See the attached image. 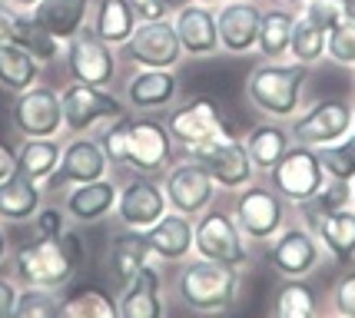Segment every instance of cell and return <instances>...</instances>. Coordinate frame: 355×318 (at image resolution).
Listing matches in <instances>:
<instances>
[{"instance_id":"4316f807","label":"cell","mask_w":355,"mask_h":318,"mask_svg":"<svg viewBox=\"0 0 355 318\" xmlns=\"http://www.w3.org/2000/svg\"><path fill=\"white\" fill-rule=\"evenodd\" d=\"M40 206H44V182L17 169L7 179H0V222H31Z\"/></svg>"},{"instance_id":"c3c4849f","label":"cell","mask_w":355,"mask_h":318,"mask_svg":"<svg viewBox=\"0 0 355 318\" xmlns=\"http://www.w3.org/2000/svg\"><path fill=\"white\" fill-rule=\"evenodd\" d=\"M14 169H17V152L7 143H0V179H7Z\"/></svg>"},{"instance_id":"ffe728a7","label":"cell","mask_w":355,"mask_h":318,"mask_svg":"<svg viewBox=\"0 0 355 318\" xmlns=\"http://www.w3.org/2000/svg\"><path fill=\"white\" fill-rule=\"evenodd\" d=\"M173 27H176L180 46H183V53L189 60H209V57L223 53L216 30V7L186 0L173 14Z\"/></svg>"},{"instance_id":"3957f363","label":"cell","mask_w":355,"mask_h":318,"mask_svg":"<svg viewBox=\"0 0 355 318\" xmlns=\"http://www.w3.org/2000/svg\"><path fill=\"white\" fill-rule=\"evenodd\" d=\"M193 256L209 258V262H223V265H249L252 249L243 229L236 222L232 209H209L193 219Z\"/></svg>"},{"instance_id":"5b68a950","label":"cell","mask_w":355,"mask_h":318,"mask_svg":"<svg viewBox=\"0 0 355 318\" xmlns=\"http://www.w3.org/2000/svg\"><path fill=\"white\" fill-rule=\"evenodd\" d=\"M266 176H269V186L289 206H295V209L312 202V199L319 196V189L325 186V179H329L319 152L312 150V146H302V143H293Z\"/></svg>"},{"instance_id":"52a82bcc","label":"cell","mask_w":355,"mask_h":318,"mask_svg":"<svg viewBox=\"0 0 355 318\" xmlns=\"http://www.w3.org/2000/svg\"><path fill=\"white\" fill-rule=\"evenodd\" d=\"M173 159H176V143H173L166 123L153 120L150 113L130 116L123 166L139 176H163Z\"/></svg>"},{"instance_id":"7bdbcfd3","label":"cell","mask_w":355,"mask_h":318,"mask_svg":"<svg viewBox=\"0 0 355 318\" xmlns=\"http://www.w3.org/2000/svg\"><path fill=\"white\" fill-rule=\"evenodd\" d=\"M299 10L309 17L312 24H319L322 30H329V27H336L339 20H345V17L352 14L355 0H306Z\"/></svg>"},{"instance_id":"8992f818","label":"cell","mask_w":355,"mask_h":318,"mask_svg":"<svg viewBox=\"0 0 355 318\" xmlns=\"http://www.w3.org/2000/svg\"><path fill=\"white\" fill-rule=\"evenodd\" d=\"M60 103H63V133H70V136L93 133L103 123L126 113V103L110 87H90V83H77V80L60 90Z\"/></svg>"},{"instance_id":"9f6ffc18","label":"cell","mask_w":355,"mask_h":318,"mask_svg":"<svg viewBox=\"0 0 355 318\" xmlns=\"http://www.w3.org/2000/svg\"><path fill=\"white\" fill-rule=\"evenodd\" d=\"M352 93H355V76H352Z\"/></svg>"},{"instance_id":"8fae6325","label":"cell","mask_w":355,"mask_h":318,"mask_svg":"<svg viewBox=\"0 0 355 318\" xmlns=\"http://www.w3.org/2000/svg\"><path fill=\"white\" fill-rule=\"evenodd\" d=\"M166 130L176 146H183L186 152L202 150L206 143L226 136L230 133V123L223 116V106L213 96H193L173 109L166 116Z\"/></svg>"},{"instance_id":"f546056e","label":"cell","mask_w":355,"mask_h":318,"mask_svg":"<svg viewBox=\"0 0 355 318\" xmlns=\"http://www.w3.org/2000/svg\"><path fill=\"white\" fill-rule=\"evenodd\" d=\"M137 10H133V3L130 0H96L93 3V24L90 30L100 37V40H107L110 46H120L133 37L137 30Z\"/></svg>"},{"instance_id":"30bf717a","label":"cell","mask_w":355,"mask_h":318,"mask_svg":"<svg viewBox=\"0 0 355 318\" xmlns=\"http://www.w3.org/2000/svg\"><path fill=\"white\" fill-rule=\"evenodd\" d=\"M352 100L345 96H325L309 103V109L302 106L289 120V133L293 143L312 146V150H322L329 143H339L342 136L352 133Z\"/></svg>"},{"instance_id":"ba28073f","label":"cell","mask_w":355,"mask_h":318,"mask_svg":"<svg viewBox=\"0 0 355 318\" xmlns=\"http://www.w3.org/2000/svg\"><path fill=\"white\" fill-rule=\"evenodd\" d=\"M322 258V242L306 222H286L266 242V262L276 269L279 279H309Z\"/></svg>"},{"instance_id":"5bb4252c","label":"cell","mask_w":355,"mask_h":318,"mask_svg":"<svg viewBox=\"0 0 355 318\" xmlns=\"http://www.w3.org/2000/svg\"><path fill=\"white\" fill-rule=\"evenodd\" d=\"M63 63H67L70 80L90 83V87H110V83L116 80V73H120L116 46H110L107 40H100L90 27L80 30L73 40H67Z\"/></svg>"},{"instance_id":"4dcf8cb0","label":"cell","mask_w":355,"mask_h":318,"mask_svg":"<svg viewBox=\"0 0 355 318\" xmlns=\"http://www.w3.org/2000/svg\"><path fill=\"white\" fill-rule=\"evenodd\" d=\"M295 7H266L263 24H259V40H256V53L263 60H286L289 57V40H293L295 27Z\"/></svg>"},{"instance_id":"cb8c5ba5","label":"cell","mask_w":355,"mask_h":318,"mask_svg":"<svg viewBox=\"0 0 355 318\" xmlns=\"http://www.w3.org/2000/svg\"><path fill=\"white\" fill-rule=\"evenodd\" d=\"M150 252L156 256L159 265H180L186 258H193V219L183 212H166L159 222L143 232Z\"/></svg>"},{"instance_id":"603a6c76","label":"cell","mask_w":355,"mask_h":318,"mask_svg":"<svg viewBox=\"0 0 355 318\" xmlns=\"http://www.w3.org/2000/svg\"><path fill=\"white\" fill-rule=\"evenodd\" d=\"M116 196H120V186L110 179V176L93 179V182H80V186H70V189H67L63 212L70 215V222L93 226V222H103L107 215H113Z\"/></svg>"},{"instance_id":"f5cc1de1","label":"cell","mask_w":355,"mask_h":318,"mask_svg":"<svg viewBox=\"0 0 355 318\" xmlns=\"http://www.w3.org/2000/svg\"><path fill=\"white\" fill-rule=\"evenodd\" d=\"M193 3H206V7H219V3H226V0H193Z\"/></svg>"},{"instance_id":"44dd1931","label":"cell","mask_w":355,"mask_h":318,"mask_svg":"<svg viewBox=\"0 0 355 318\" xmlns=\"http://www.w3.org/2000/svg\"><path fill=\"white\" fill-rule=\"evenodd\" d=\"M180 100V76L176 70H153V67H137V73L126 80L123 103L137 113H153L176 106Z\"/></svg>"},{"instance_id":"816d5d0a","label":"cell","mask_w":355,"mask_h":318,"mask_svg":"<svg viewBox=\"0 0 355 318\" xmlns=\"http://www.w3.org/2000/svg\"><path fill=\"white\" fill-rule=\"evenodd\" d=\"M276 3H286V7H295V10H299V7H302L306 0H276Z\"/></svg>"},{"instance_id":"b9f144b4","label":"cell","mask_w":355,"mask_h":318,"mask_svg":"<svg viewBox=\"0 0 355 318\" xmlns=\"http://www.w3.org/2000/svg\"><path fill=\"white\" fill-rule=\"evenodd\" d=\"M325 299H329V305H325L322 312L339 315V318H355V269L352 265H345V272L332 282Z\"/></svg>"},{"instance_id":"8d00e7d4","label":"cell","mask_w":355,"mask_h":318,"mask_svg":"<svg viewBox=\"0 0 355 318\" xmlns=\"http://www.w3.org/2000/svg\"><path fill=\"white\" fill-rule=\"evenodd\" d=\"M289 60L302 63V67H309V70L325 60V30L319 24H312L302 10L295 14L293 40H289Z\"/></svg>"},{"instance_id":"f907efd6","label":"cell","mask_w":355,"mask_h":318,"mask_svg":"<svg viewBox=\"0 0 355 318\" xmlns=\"http://www.w3.org/2000/svg\"><path fill=\"white\" fill-rule=\"evenodd\" d=\"M7 3H10V7H17V10H33L40 0H7Z\"/></svg>"},{"instance_id":"681fc988","label":"cell","mask_w":355,"mask_h":318,"mask_svg":"<svg viewBox=\"0 0 355 318\" xmlns=\"http://www.w3.org/2000/svg\"><path fill=\"white\" fill-rule=\"evenodd\" d=\"M7 252H10V239H7V232H3V226H0V265L7 262Z\"/></svg>"},{"instance_id":"1f68e13d","label":"cell","mask_w":355,"mask_h":318,"mask_svg":"<svg viewBox=\"0 0 355 318\" xmlns=\"http://www.w3.org/2000/svg\"><path fill=\"white\" fill-rule=\"evenodd\" d=\"M10 40L24 46V50H27L40 67L57 63L63 57V50H67V44H63L60 37H53L44 24H37V20H33L31 10H20V14H17L14 30H10Z\"/></svg>"},{"instance_id":"db71d44e","label":"cell","mask_w":355,"mask_h":318,"mask_svg":"<svg viewBox=\"0 0 355 318\" xmlns=\"http://www.w3.org/2000/svg\"><path fill=\"white\" fill-rule=\"evenodd\" d=\"M352 206H355V179H352Z\"/></svg>"},{"instance_id":"ab89813d","label":"cell","mask_w":355,"mask_h":318,"mask_svg":"<svg viewBox=\"0 0 355 318\" xmlns=\"http://www.w3.org/2000/svg\"><path fill=\"white\" fill-rule=\"evenodd\" d=\"M315 152H319L325 173L332 179H345V182L355 179V130L349 136H342L339 143H329V146H322Z\"/></svg>"},{"instance_id":"f1b7e54d","label":"cell","mask_w":355,"mask_h":318,"mask_svg":"<svg viewBox=\"0 0 355 318\" xmlns=\"http://www.w3.org/2000/svg\"><path fill=\"white\" fill-rule=\"evenodd\" d=\"M243 143H246V152L252 159V166H256V173H269L282 159V152L293 146V133H289L286 123L266 120V123H256L243 136Z\"/></svg>"},{"instance_id":"bcb514c9","label":"cell","mask_w":355,"mask_h":318,"mask_svg":"<svg viewBox=\"0 0 355 318\" xmlns=\"http://www.w3.org/2000/svg\"><path fill=\"white\" fill-rule=\"evenodd\" d=\"M17 295H20V288L14 285V279H0V318H10V315H14Z\"/></svg>"},{"instance_id":"2e32d148","label":"cell","mask_w":355,"mask_h":318,"mask_svg":"<svg viewBox=\"0 0 355 318\" xmlns=\"http://www.w3.org/2000/svg\"><path fill=\"white\" fill-rule=\"evenodd\" d=\"M189 156L200 159L202 166H206V173L213 176V182H216L219 189H226L230 196L236 189H243V186H249V182L256 179V166L249 159L246 143L239 136H232V133L206 143L202 150L189 152Z\"/></svg>"},{"instance_id":"d6986e66","label":"cell","mask_w":355,"mask_h":318,"mask_svg":"<svg viewBox=\"0 0 355 318\" xmlns=\"http://www.w3.org/2000/svg\"><path fill=\"white\" fill-rule=\"evenodd\" d=\"M259 24H263V7L256 0H226V3H219L216 7L219 50L230 53V57L256 53Z\"/></svg>"},{"instance_id":"484cf974","label":"cell","mask_w":355,"mask_h":318,"mask_svg":"<svg viewBox=\"0 0 355 318\" xmlns=\"http://www.w3.org/2000/svg\"><path fill=\"white\" fill-rule=\"evenodd\" d=\"M93 3L96 0H40L31 10V17L67 44L80 30H87V24L93 17Z\"/></svg>"},{"instance_id":"ee69618b","label":"cell","mask_w":355,"mask_h":318,"mask_svg":"<svg viewBox=\"0 0 355 318\" xmlns=\"http://www.w3.org/2000/svg\"><path fill=\"white\" fill-rule=\"evenodd\" d=\"M31 222H33V239H60L67 232L70 215L63 212V206H40Z\"/></svg>"},{"instance_id":"277c9868","label":"cell","mask_w":355,"mask_h":318,"mask_svg":"<svg viewBox=\"0 0 355 318\" xmlns=\"http://www.w3.org/2000/svg\"><path fill=\"white\" fill-rule=\"evenodd\" d=\"M232 215H236V222H239L249 242L266 245L289 222V202L279 196L272 186H263V182L252 179L249 186L232 193Z\"/></svg>"},{"instance_id":"7402d4cb","label":"cell","mask_w":355,"mask_h":318,"mask_svg":"<svg viewBox=\"0 0 355 318\" xmlns=\"http://www.w3.org/2000/svg\"><path fill=\"white\" fill-rule=\"evenodd\" d=\"M116 312L123 318H163L170 312L166 302H163V272H159V262H150L130 282L120 285V292H116Z\"/></svg>"},{"instance_id":"60d3db41","label":"cell","mask_w":355,"mask_h":318,"mask_svg":"<svg viewBox=\"0 0 355 318\" xmlns=\"http://www.w3.org/2000/svg\"><path fill=\"white\" fill-rule=\"evenodd\" d=\"M352 206V182L345 179H325V186L319 189V196L306 202V206H299L302 209V219H309V215H325V212H339V209H349Z\"/></svg>"},{"instance_id":"4fadbf2b","label":"cell","mask_w":355,"mask_h":318,"mask_svg":"<svg viewBox=\"0 0 355 318\" xmlns=\"http://www.w3.org/2000/svg\"><path fill=\"white\" fill-rule=\"evenodd\" d=\"M120 50L133 67H153V70H176L186 60L173 17L170 20H139L133 37Z\"/></svg>"},{"instance_id":"9a60e30c","label":"cell","mask_w":355,"mask_h":318,"mask_svg":"<svg viewBox=\"0 0 355 318\" xmlns=\"http://www.w3.org/2000/svg\"><path fill=\"white\" fill-rule=\"evenodd\" d=\"M10 126L20 136H60L63 133V103L53 87L33 83L31 90L17 93L10 103Z\"/></svg>"},{"instance_id":"f35d334b","label":"cell","mask_w":355,"mask_h":318,"mask_svg":"<svg viewBox=\"0 0 355 318\" xmlns=\"http://www.w3.org/2000/svg\"><path fill=\"white\" fill-rule=\"evenodd\" d=\"M325 60L345 67V70H355V10L325 30Z\"/></svg>"},{"instance_id":"83f0119b","label":"cell","mask_w":355,"mask_h":318,"mask_svg":"<svg viewBox=\"0 0 355 318\" xmlns=\"http://www.w3.org/2000/svg\"><path fill=\"white\" fill-rule=\"evenodd\" d=\"M107 262H110L113 279L123 285V282H130L139 269H146L150 262H156V256L150 252V242H146L143 232H137V229H123V232H116V236L110 239Z\"/></svg>"},{"instance_id":"e0dca14e","label":"cell","mask_w":355,"mask_h":318,"mask_svg":"<svg viewBox=\"0 0 355 318\" xmlns=\"http://www.w3.org/2000/svg\"><path fill=\"white\" fill-rule=\"evenodd\" d=\"M166 212H170V202H166V193H163V182H156V176H139V173H133V179H126L123 186H120L113 215L120 219L123 229L146 232V229L153 226V222H159Z\"/></svg>"},{"instance_id":"11a10c76","label":"cell","mask_w":355,"mask_h":318,"mask_svg":"<svg viewBox=\"0 0 355 318\" xmlns=\"http://www.w3.org/2000/svg\"><path fill=\"white\" fill-rule=\"evenodd\" d=\"M352 130H355V106H352Z\"/></svg>"},{"instance_id":"7a4b0ae2","label":"cell","mask_w":355,"mask_h":318,"mask_svg":"<svg viewBox=\"0 0 355 318\" xmlns=\"http://www.w3.org/2000/svg\"><path fill=\"white\" fill-rule=\"evenodd\" d=\"M243 295V269L209 258H186L176 272V299L186 312L219 315L230 312Z\"/></svg>"},{"instance_id":"74e56055","label":"cell","mask_w":355,"mask_h":318,"mask_svg":"<svg viewBox=\"0 0 355 318\" xmlns=\"http://www.w3.org/2000/svg\"><path fill=\"white\" fill-rule=\"evenodd\" d=\"M17 318H60V288L24 285L17 295Z\"/></svg>"},{"instance_id":"9c48e42d","label":"cell","mask_w":355,"mask_h":318,"mask_svg":"<svg viewBox=\"0 0 355 318\" xmlns=\"http://www.w3.org/2000/svg\"><path fill=\"white\" fill-rule=\"evenodd\" d=\"M77 258L63 239H33L20 245L14 256V272L24 285H44V288H63L77 275Z\"/></svg>"},{"instance_id":"7dc6e473","label":"cell","mask_w":355,"mask_h":318,"mask_svg":"<svg viewBox=\"0 0 355 318\" xmlns=\"http://www.w3.org/2000/svg\"><path fill=\"white\" fill-rule=\"evenodd\" d=\"M17 7H10L7 0L0 3V40H10V30H14V20H17Z\"/></svg>"},{"instance_id":"6f0895ef","label":"cell","mask_w":355,"mask_h":318,"mask_svg":"<svg viewBox=\"0 0 355 318\" xmlns=\"http://www.w3.org/2000/svg\"><path fill=\"white\" fill-rule=\"evenodd\" d=\"M0 3H3V0H0Z\"/></svg>"},{"instance_id":"d590c367","label":"cell","mask_w":355,"mask_h":318,"mask_svg":"<svg viewBox=\"0 0 355 318\" xmlns=\"http://www.w3.org/2000/svg\"><path fill=\"white\" fill-rule=\"evenodd\" d=\"M116 299L100 285H80L60 295V318H116Z\"/></svg>"},{"instance_id":"ac0fdd59","label":"cell","mask_w":355,"mask_h":318,"mask_svg":"<svg viewBox=\"0 0 355 318\" xmlns=\"http://www.w3.org/2000/svg\"><path fill=\"white\" fill-rule=\"evenodd\" d=\"M103 176H110L107 152L100 146V139L83 133V136H73L70 143H63L60 166L44 182V189H70V186H80V182L103 179Z\"/></svg>"},{"instance_id":"d6a6232c","label":"cell","mask_w":355,"mask_h":318,"mask_svg":"<svg viewBox=\"0 0 355 318\" xmlns=\"http://www.w3.org/2000/svg\"><path fill=\"white\" fill-rule=\"evenodd\" d=\"M17 152V173L31 176L37 182H46L57 166H60V152H63V143L60 136H27L20 143Z\"/></svg>"},{"instance_id":"e575fe53","label":"cell","mask_w":355,"mask_h":318,"mask_svg":"<svg viewBox=\"0 0 355 318\" xmlns=\"http://www.w3.org/2000/svg\"><path fill=\"white\" fill-rule=\"evenodd\" d=\"M269 315H276V318H312V315H322V305H319L315 288H312L306 279H282V285L276 288V299H272Z\"/></svg>"},{"instance_id":"d4e9b609","label":"cell","mask_w":355,"mask_h":318,"mask_svg":"<svg viewBox=\"0 0 355 318\" xmlns=\"http://www.w3.org/2000/svg\"><path fill=\"white\" fill-rule=\"evenodd\" d=\"M306 226L319 236L325 258L336 265H355V206L325 215H309Z\"/></svg>"},{"instance_id":"7c38bea8","label":"cell","mask_w":355,"mask_h":318,"mask_svg":"<svg viewBox=\"0 0 355 318\" xmlns=\"http://www.w3.org/2000/svg\"><path fill=\"white\" fill-rule=\"evenodd\" d=\"M163 193H166V202H170L173 212H183L189 219H196L202 212L216 202L219 186L213 182V176L206 173L200 159H183L176 163L173 159L166 173H163Z\"/></svg>"},{"instance_id":"f6af8a7d","label":"cell","mask_w":355,"mask_h":318,"mask_svg":"<svg viewBox=\"0 0 355 318\" xmlns=\"http://www.w3.org/2000/svg\"><path fill=\"white\" fill-rule=\"evenodd\" d=\"M133 10H137V20H170L176 14V0H130Z\"/></svg>"},{"instance_id":"836d02e7","label":"cell","mask_w":355,"mask_h":318,"mask_svg":"<svg viewBox=\"0 0 355 318\" xmlns=\"http://www.w3.org/2000/svg\"><path fill=\"white\" fill-rule=\"evenodd\" d=\"M40 63L14 40H0V90L7 93H24L33 83H40Z\"/></svg>"},{"instance_id":"6da1fadb","label":"cell","mask_w":355,"mask_h":318,"mask_svg":"<svg viewBox=\"0 0 355 318\" xmlns=\"http://www.w3.org/2000/svg\"><path fill=\"white\" fill-rule=\"evenodd\" d=\"M309 67L295 60H263L246 73V100L266 120L289 123L306 103Z\"/></svg>"}]
</instances>
